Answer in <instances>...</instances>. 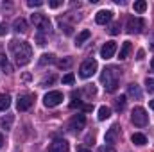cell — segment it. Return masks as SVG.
I'll list each match as a JSON object with an SVG mask.
<instances>
[{
	"mask_svg": "<svg viewBox=\"0 0 154 152\" xmlns=\"http://www.w3.org/2000/svg\"><path fill=\"white\" fill-rule=\"evenodd\" d=\"M131 48H133L131 41H124V43H122V48H120V54H118V57H120V59H125V57L129 56Z\"/></svg>",
	"mask_w": 154,
	"mask_h": 152,
	"instance_id": "cell-15",
	"label": "cell"
},
{
	"mask_svg": "<svg viewBox=\"0 0 154 152\" xmlns=\"http://www.w3.org/2000/svg\"><path fill=\"white\" fill-rule=\"evenodd\" d=\"M54 63V54H43L39 59V65H50Z\"/></svg>",
	"mask_w": 154,
	"mask_h": 152,
	"instance_id": "cell-25",
	"label": "cell"
},
{
	"mask_svg": "<svg viewBox=\"0 0 154 152\" xmlns=\"http://www.w3.org/2000/svg\"><path fill=\"white\" fill-rule=\"evenodd\" d=\"M143 27H145V22H143L142 18L131 16V18L127 20V32H131V34H138V32H142Z\"/></svg>",
	"mask_w": 154,
	"mask_h": 152,
	"instance_id": "cell-6",
	"label": "cell"
},
{
	"mask_svg": "<svg viewBox=\"0 0 154 152\" xmlns=\"http://www.w3.org/2000/svg\"><path fill=\"white\" fill-rule=\"evenodd\" d=\"M133 9H134L136 13H143V11L147 9V2H145V0H138V2L133 4Z\"/></svg>",
	"mask_w": 154,
	"mask_h": 152,
	"instance_id": "cell-24",
	"label": "cell"
},
{
	"mask_svg": "<svg viewBox=\"0 0 154 152\" xmlns=\"http://www.w3.org/2000/svg\"><path fill=\"white\" fill-rule=\"evenodd\" d=\"M109 116H111V109L108 106H100L99 108V120H106Z\"/></svg>",
	"mask_w": 154,
	"mask_h": 152,
	"instance_id": "cell-21",
	"label": "cell"
},
{
	"mask_svg": "<svg viewBox=\"0 0 154 152\" xmlns=\"http://www.w3.org/2000/svg\"><path fill=\"white\" fill-rule=\"evenodd\" d=\"M97 61L95 59H86L81 66H79V75L82 77V79H88V77H91L95 72H97Z\"/></svg>",
	"mask_w": 154,
	"mask_h": 152,
	"instance_id": "cell-4",
	"label": "cell"
},
{
	"mask_svg": "<svg viewBox=\"0 0 154 152\" xmlns=\"http://www.w3.org/2000/svg\"><path fill=\"white\" fill-rule=\"evenodd\" d=\"M131 122L136 125V127H145L147 123H149V114L147 111L143 109V108H134L133 109V113H131Z\"/></svg>",
	"mask_w": 154,
	"mask_h": 152,
	"instance_id": "cell-3",
	"label": "cell"
},
{
	"mask_svg": "<svg viewBox=\"0 0 154 152\" xmlns=\"http://www.w3.org/2000/svg\"><path fill=\"white\" fill-rule=\"evenodd\" d=\"M125 102H127V100H125V97H124V95H120L118 99H115V109H116V111H124V109H125Z\"/></svg>",
	"mask_w": 154,
	"mask_h": 152,
	"instance_id": "cell-22",
	"label": "cell"
},
{
	"mask_svg": "<svg viewBox=\"0 0 154 152\" xmlns=\"http://www.w3.org/2000/svg\"><path fill=\"white\" fill-rule=\"evenodd\" d=\"M127 95H129L131 99L140 100V99H142V90H140V86H138L136 82H131V84L127 86Z\"/></svg>",
	"mask_w": 154,
	"mask_h": 152,
	"instance_id": "cell-13",
	"label": "cell"
},
{
	"mask_svg": "<svg viewBox=\"0 0 154 152\" xmlns=\"http://www.w3.org/2000/svg\"><path fill=\"white\" fill-rule=\"evenodd\" d=\"M118 32H120V25H118V23H113V25L109 27V34H113V36H116Z\"/></svg>",
	"mask_w": 154,
	"mask_h": 152,
	"instance_id": "cell-31",
	"label": "cell"
},
{
	"mask_svg": "<svg viewBox=\"0 0 154 152\" xmlns=\"http://www.w3.org/2000/svg\"><path fill=\"white\" fill-rule=\"evenodd\" d=\"M151 48H152V50H154V43H152V45H151Z\"/></svg>",
	"mask_w": 154,
	"mask_h": 152,
	"instance_id": "cell-43",
	"label": "cell"
},
{
	"mask_svg": "<svg viewBox=\"0 0 154 152\" xmlns=\"http://www.w3.org/2000/svg\"><path fill=\"white\" fill-rule=\"evenodd\" d=\"M4 147V136H2V132H0V149Z\"/></svg>",
	"mask_w": 154,
	"mask_h": 152,
	"instance_id": "cell-40",
	"label": "cell"
},
{
	"mask_svg": "<svg viewBox=\"0 0 154 152\" xmlns=\"http://www.w3.org/2000/svg\"><path fill=\"white\" fill-rule=\"evenodd\" d=\"M13 29H14L16 32H27V22H25L23 18H16V20L13 22Z\"/></svg>",
	"mask_w": 154,
	"mask_h": 152,
	"instance_id": "cell-14",
	"label": "cell"
},
{
	"mask_svg": "<svg viewBox=\"0 0 154 152\" xmlns=\"http://www.w3.org/2000/svg\"><path fill=\"white\" fill-rule=\"evenodd\" d=\"M151 68H152V70H154V59H152V61H151Z\"/></svg>",
	"mask_w": 154,
	"mask_h": 152,
	"instance_id": "cell-42",
	"label": "cell"
},
{
	"mask_svg": "<svg viewBox=\"0 0 154 152\" xmlns=\"http://www.w3.org/2000/svg\"><path fill=\"white\" fill-rule=\"evenodd\" d=\"M43 18H45L43 14H32V18H31V20H32V23H34V25L38 27L39 23H41V20H43Z\"/></svg>",
	"mask_w": 154,
	"mask_h": 152,
	"instance_id": "cell-29",
	"label": "cell"
},
{
	"mask_svg": "<svg viewBox=\"0 0 154 152\" xmlns=\"http://www.w3.org/2000/svg\"><path fill=\"white\" fill-rule=\"evenodd\" d=\"M4 34H7V25L0 23V36H4Z\"/></svg>",
	"mask_w": 154,
	"mask_h": 152,
	"instance_id": "cell-35",
	"label": "cell"
},
{
	"mask_svg": "<svg viewBox=\"0 0 154 152\" xmlns=\"http://www.w3.org/2000/svg\"><path fill=\"white\" fill-rule=\"evenodd\" d=\"M63 102V93L61 91H48L45 97H43V104L45 108H56Z\"/></svg>",
	"mask_w": 154,
	"mask_h": 152,
	"instance_id": "cell-5",
	"label": "cell"
},
{
	"mask_svg": "<svg viewBox=\"0 0 154 152\" xmlns=\"http://www.w3.org/2000/svg\"><path fill=\"white\" fill-rule=\"evenodd\" d=\"M100 81L106 88L108 93H115L118 90V81H120V70L115 68V66H109V68H104L102 75H100Z\"/></svg>",
	"mask_w": 154,
	"mask_h": 152,
	"instance_id": "cell-2",
	"label": "cell"
},
{
	"mask_svg": "<svg viewBox=\"0 0 154 152\" xmlns=\"http://www.w3.org/2000/svg\"><path fill=\"white\" fill-rule=\"evenodd\" d=\"M97 152H116L111 145H102V147H99L97 149Z\"/></svg>",
	"mask_w": 154,
	"mask_h": 152,
	"instance_id": "cell-30",
	"label": "cell"
},
{
	"mask_svg": "<svg viewBox=\"0 0 154 152\" xmlns=\"http://www.w3.org/2000/svg\"><path fill=\"white\" fill-rule=\"evenodd\" d=\"M54 81H56V77H54V75L47 77V79H43V82H41V86H45V84H47V82H50V84H52V82H54Z\"/></svg>",
	"mask_w": 154,
	"mask_h": 152,
	"instance_id": "cell-34",
	"label": "cell"
},
{
	"mask_svg": "<svg viewBox=\"0 0 154 152\" xmlns=\"http://www.w3.org/2000/svg\"><path fill=\"white\" fill-rule=\"evenodd\" d=\"M111 18H113V13L111 11H106V9H102V11H99L95 14V22L99 25H106L108 22H111Z\"/></svg>",
	"mask_w": 154,
	"mask_h": 152,
	"instance_id": "cell-12",
	"label": "cell"
},
{
	"mask_svg": "<svg viewBox=\"0 0 154 152\" xmlns=\"http://www.w3.org/2000/svg\"><path fill=\"white\" fill-rule=\"evenodd\" d=\"M115 52H116V43L115 41H106V43L102 45V48H100V57L111 59V57L115 56Z\"/></svg>",
	"mask_w": 154,
	"mask_h": 152,
	"instance_id": "cell-10",
	"label": "cell"
},
{
	"mask_svg": "<svg viewBox=\"0 0 154 152\" xmlns=\"http://www.w3.org/2000/svg\"><path fill=\"white\" fill-rule=\"evenodd\" d=\"M27 5H29V7H39V5H43V2H41V0H29Z\"/></svg>",
	"mask_w": 154,
	"mask_h": 152,
	"instance_id": "cell-32",
	"label": "cell"
},
{
	"mask_svg": "<svg viewBox=\"0 0 154 152\" xmlns=\"http://www.w3.org/2000/svg\"><path fill=\"white\" fill-rule=\"evenodd\" d=\"M143 56H145V52H143V50H138V54H136V59H143Z\"/></svg>",
	"mask_w": 154,
	"mask_h": 152,
	"instance_id": "cell-37",
	"label": "cell"
},
{
	"mask_svg": "<svg viewBox=\"0 0 154 152\" xmlns=\"http://www.w3.org/2000/svg\"><path fill=\"white\" fill-rule=\"evenodd\" d=\"M63 2H59V0H50L48 2V7H52V9H56V7H59Z\"/></svg>",
	"mask_w": 154,
	"mask_h": 152,
	"instance_id": "cell-33",
	"label": "cell"
},
{
	"mask_svg": "<svg viewBox=\"0 0 154 152\" xmlns=\"http://www.w3.org/2000/svg\"><path fill=\"white\" fill-rule=\"evenodd\" d=\"M118 138H120V125H118V123H113V125L106 131L104 140H106V143H115Z\"/></svg>",
	"mask_w": 154,
	"mask_h": 152,
	"instance_id": "cell-11",
	"label": "cell"
},
{
	"mask_svg": "<svg viewBox=\"0 0 154 152\" xmlns=\"http://www.w3.org/2000/svg\"><path fill=\"white\" fill-rule=\"evenodd\" d=\"M38 29H39V34H41V32H48V31H50V20H48L47 16L41 20V23L38 25Z\"/></svg>",
	"mask_w": 154,
	"mask_h": 152,
	"instance_id": "cell-23",
	"label": "cell"
},
{
	"mask_svg": "<svg viewBox=\"0 0 154 152\" xmlns=\"http://www.w3.org/2000/svg\"><path fill=\"white\" fill-rule=\"evenodd\" d=\"M90 36H91V32H90V31H82V32H79V34H77V38H75V45H77V47H81V45L90 38Z\"/></svg>",
	"mask_w": 154,
	"mask_h": 152,
	"instance_id": "cell-19",
	"label": "cell"
},
{
	"mask_svg": "<svg viewBox=\"0 0 154 152\" xmlns=\"http://www.w3.org/2000/svg\"><path fill=\"white\" fill-rule=\"evenodd\" d=\"M77 152H91V150L86 149V147H77Z\"/></svg>",
	"mask_w": 154,
	"mask_h": 152,
	"instance_id": "cell-38",
	"label": "cell"
},
{
	"mask_svg": "<svg viewBox=\"0 0 154 152\" xmlns=\"http://www.w3.org/2000/svg\"><path fill=\"white\" fill-rule=\"evenodd\" d=\"M13 120H14V116H13V114H5V116L0 120V127H2V129H5V131H9V129H11V125H13Z\"/></svg>",
	"mask_w": 154,
	"mask_h": 152,
	"instance_id": "cell-16",
	"label": "cell"
},
{
	"mask_svg": "<svg viewBox=\"0 0 154 152\" xmlns=\"http://www.w3.org/2000/svg\"><path fill=\"white\" fill-rule=\"evenodd\" d=\"M145 90H147L149 93H154V79L152 77H147V79H145Z\"/></svg>",
	"mask_w": 154,
	"mask_h": 152,
	"instance_id": "cell-27",
	"label": "cell"
},
{
	"mask_svg": "<svg viewBox=\"0 0 154 152\" xmlns=\"http://www.w3.org/2000/svg\"><path fill=\"white\" fill-rule=\"evenodd\" d=\"M84 125H86V116L84 114H74L72 116V120H70V123H68V127L72 129V131H82L84 129Z\"/></svg>",
	"mask_w": 154,
	"mask_h": 152,
	"instance_id": "cell-9",
	"label": "cell"
},
{
	"mask_svg": "<svg viewBox=\"0 0 154 152\" xmlns=\"http://www.w3.org/2000/svg\"><path fill=\"white\" fill-rule=\"evenodd\" d=\"M68 150H70L68 141L63 140V138H57V140H54V141L48 145V150L47 152H68Z\"/></svg>",
	"mask_w": 154,
	"mask_h": 152,
	"instance_id": "cell-8",
	"label": "cell"
},
{
	"mask_svg": "<svg viewBox=\"0 0 154 152\" xmlns=\"http://www.w3.org/2000/svg\"><path fill=\"white\" fill-rule=\"evenodd\" d=\"M11 52L14 56V61L18 66H25L31 63L32 57V47L27 41H11Z\"/></svg>",
	"mask_w": 154,
	"mask_h": 152,
	"instance_id": "cell-1",
	"label": "cell"
},
{
	"mask_svg": "<svg viewBox=\"0 0 154 152\" xmlns=\"http://www.w3.org/2000/svg\"><path fill=\"white\" fill-rule=\"evenodd\" d=\"M32 102H34V95L25 93V95H20V97H18L16 108H18V111H27V109L32 106Z\"/></svg>",
	"mask_w": 154,
	"mask_h": 152,
	"instance_id": "cell-7",
	"label": "cell"
},
{
	"mask_svg": "<svg viewBox=\"0 0 154 152\" xmlns=\"http://www.w3.org/2000/svg\"><path fill=\"white\" fill-rule=\"evenodd\" d=\"M74 81H75L74 74H66V75H63V84H74Z\"/></svg>",
	"mask_w": 154,
	"mask_h": 152,
	"instance_id": "cell-28",
	"label": "cell"
},
{
	"mask_svg": "<svg viewBox=\"0 0 154 152\" xmlns=\"http://www.w3.org/2000/svg\"><path fill=\"white\" fill-rule=\"evenodd\" d=\"M79 106H81V102H79V100H77V102H72V104H70V108H72V109H74V108H79Z\"/></svg>",
	"mask_w": 154,
	"mask_h": 152,
	"instance_id": "cell-39",
	"label": "cell"
},
{
	"mask_svg": "<svg viewBox=\"0 0 154 152\" xmlns=\"http://www.w3.org/2000/svg\"><path fill=\"white\" fill-rule=\"evenodd\" d=\"M70 65H72V59L70 57H65V59H59L57 61V66L59 68H70Z\"/></svg>",
	"mask_w": 154,
	"mask_h": 152,
	"instance_id": "cell-26",
	"label": "cell"
},
{
	"mask_svg": "<svg viewBox=\"0 0 154 152\" xmlns=\"http://www.w3.org/2000/svg\"><path fill=\"white\" fill-rule=\"evenodd\" d=\"M11 106V97L7 93H0V111H5Z\"/></svg>",
	"mask_w": 154,
	"mask_h": 152,
	"instance_id": "cell-17",
	"label": "cell"
},
{
	"mask_svg": "<svg viewBox=\"0 0 154 152\" xmlns=\"http://www.w3.org/2000/svg\"><path fill=\"white\" fill-rule=\"evenodd\" d=\"M0 72H4V74H9L11 72V66H9L7 57L4 54H0Z\"/></svg>",
	"mask_w": 154,
	"mask_h": 152,
	"instance_id": "cell-20",
	"label": "cell"
},
{
	"mask_svg": "<svg viewBox=\"0 0 154 152\" xmlns=\"http://www.w3.org/2000/svg\"><path fill=\"white\" fill-rule=\"evenodd\" d=\"M149 106H151V109H154V99L151 100V102H149Z\"/></svg>",
	"mask_w": 154,
	"mask_h": 152,
	"instance_id": "cell-41",
	"label": "cell"
},
{
	"mask_svg": "<svg viewBox=\"0 0 154 152\" xmlns=\"http://www.w3.org/2000/svg\"><path fill=\"white\" fill-rule=\"evenodd\" d=\"M36 39H38V45H45V38H43V34H39V32H38Z\"/></svg>",
	"mask_w": 154,
	"mask_h": 152,
	"instance_id": "cell-36",
	"label": "cell"
},
{
	"mask_svg": "<svg viewBox=\"0 0 154 152\" xmlns=\"http://www.w3.org/2000/svg\"><path fill=\"white\" fill-rule=\"evenodd\" d=\"M131 141H133L134 145H145V143H147V138H145L142 132H134V134L131 136Z\"/></svg>",
	"mask_w": 154,
	"mask_h": 152,
	"instance_id": "cell-18",
	"label": "cell"
}]
</instances>
